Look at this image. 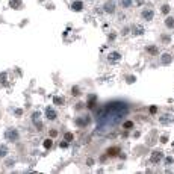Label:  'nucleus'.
Segmentation results:
<instances>
[{"label": "nucleus", "mask_w": 174, "mask_h": 174, "mask_svg": "<svg viewBox=\"0 0 174 174\" xmlns=\"http://www.w3.org/2000/svg\"><path fill=\"white\" fill-rule=\"evenodd\" d=\"M162 157H163V153L161 150H155L153 153H151V156H150V161L153 163H157V162H161L162 161Z\"/></svg>", "instance_id": "f257e3e1"}, {"label": "nucleus", "mask_w": 174, "mask_h": 174, "mask_svg": "<svg viewBox=\"0 0 174 174\" xmlns=\"http://www.w3.org/2000/svg\"><path fill=\"white\" fill-rule=\"evenodd\" d=\"M5 136L8 141H18V132L15 129H9V130H6Z\"/></svg>", "instance_id": "f03ea898"}, {"label": "nucleus", "mask_w": 174, "mask_h": 174, "mask_svg": "<svg viewBox=\"0 0 174 174\" xmlns=\"http://www.w3.org/2000/svg\"><path fill=\"white\" fill-rule=\"evenodd\" d=\"M105 12H108V14H114L115 12V2L114 0H108V2L105 3Z\"/></svg>", "instance_id": "7ed1b4c3"}, {"label": "nucleus", "mask_w": 174, "mask_h": 174, "mask_svg": "<svg viewBox=\"0 0 174 174\" xmlns=\"http://www.w3.org/2000/svg\"><path fill=\"white\" fill-rule=\"evenodd\" d=\"M39 117H41V115H39V112H33V114H32V120H33V123L36 124L38 130H41V129H42V123L39 121Z\"/></svg>", "instance_id": "20e7f679"}, {"label": "nucleus", "mask_w": 174, "mask_h": 174, "mask_svg": "<svg viewBox=\"0 0 174 174\" xmlns=\"http://www.w3.org/2000/svg\"><path fill=\"white\" fill-rule=\"evenodd\" d=\"M9 6H11L12 9L18 11V9L23 8V2H21V0H9Z\"/></svg>", "instance_id": "39448f33"}, {"label": "nucleus", "mask_w": 174, "mask_h": 174, "mask_svg": "<svg viewBox=\"0 0 174 174\" xmlns=\"http://www.w3.org/2000/svg\"><path fill=\"white\" fill-rule=\"evenodd\" d=\"M88 123H90V118H88V117H79L77 120H76V124H77L79 127H85Z\"/></svg>", "instance_id": "423d86ee"}, {"label": "nucleus", "mask_w": 174, "mask_h": 174, "mask_svg": "<svg viewBox=\"0 0 174 174\" xmlns=\"http://www.w3.org/2000/svg\"><path fill=\"white\" fill-rule=\"evenodd\" d=\"M46 115H47L48 120H56V117H58V114H56V111H54L53 108H47L46 109Z\"/></svg>", "instance_id": "0eeeda50"}, {"label": "nucleus", "mask_w": 174, "mask_h": 174, "mask_svg": "<svg viewBox=\"0 0 174 174\" xmlns=\"http://www.w3.org/2000/svg\"><path fill=\"white\" fill-rule=\"evenodd\" d=\"M108 59H109V62H118L121 59V54L118 52H112V53H109Z\"/></svg>", "instance_id": "6e6552de"}, {"label": "nucleus", "mask_w": 174, "mask_h": 174, "mask_svg": "<svg viewBox=\"0 0 174 174\" xmlns=\"http://www.w3.org/2000/svg\"><path fill=\"white\" fill-rule=\"evenodd\" d=\"M153 15H155V12L151 11V9H145V11H142V18L147 20V21L153 20Z\"/></svg>", "instance_id": "1a4fd4ad"}, {"label": "nucleus", "mask_w": 174, "mask_h": 174, "mask_svg": "<svg viewBox=\"0 0 174 174\" xmlns=\"http://www.w3.org/2000/svg\"><path fill=\"white\" fill-rule=\"evenodd\" d=\"M142 32H144V27H142V26H139V24L132 26V33L133 35H142Z\"/></svg>", "instance_id": "9d476101"}, {"label": "nucleus", "mask_w": 174, "mask_h": 174, "mask_svg": "<svg viewBox=\"0 0 174 174\" xmlns=\"http://www.w3.org/2000/svg\"><path fill=\"white\" fill-rule=\"evenodd\" d=\"M82 8H83V3H82L80 0L73 2V5H71V9H73V11H82Z\"/></svg>", "instance_id": "9b49d317"}, {"label": "nucleus", "mask_w": 174, "mask_h": 174, "mask_svg": "<svg viewBox=\"0 0 174 174\" xmlns=\"http://www.w3.org/2000/svg\"><path fill=\"white\" fill-rule=\"evenodd\" d=\"M161 61H162L163 65H168V64H171V54H170V53H163L162 58H161Z\"/></svg>", "instance_id": "f8f14e48"}, {"label": "nucleus", "mask_w": 174, "mask_h": 174, "mask_svg": "<svg viewBox=\"0 0 174 174\" xmlns=\"http://www.w3.org/2000/svg\"><path fill=\"white\" fill-rule=\"evenodd\" d=\"M96 100H97V96H90V98H88V103H86V106L90 109L94 108V105H96Z\"/></svg>", "instance_id": "ddd939ff"}, {"label": "nucleus", "mask_w": 174, "mask_h": 174, "mask_svg": "<svg viewBox=\"0 0 174 174\" xmlns=\"http://www.w3.org/2000/svg\"><path fill=\"white\" fill-rule=\"evenodd\" d=\"M53 103H54V105H58V106H62V105L65 103V100H64L62 97H54V98H53Z\"/></svg>", "instance_id": "4468645a"}, {"label": "nucleus", "mask_w": 174, "mask_h": 174, "mask_svg": "<svg viewBox=\"0 0 174 174\" xmlns=\"http://www.w3.org/2000/svg\"><path fill=\"white\" fill-rule=\"evenodd\" d=\"M8 155V147L6 145H0V157H5Z\"/></svg>", "instance_id": "2eb2a0df"}, {"label": "nucleus", "mask_w": 174, "mask_h": 174, "mask_svg": "<svg viewBox=\"0 0 174 174\" xmlns=\"http://www.w3.org/2000/svg\"><path fill=\"white\" fill-rule=\"evenodd\" d=\"M165 26L167 27H174V18L173 17H168L165 20Z\"/></svg>", "instance_id": "dca6fc26"}, {"label": "nucleus", "mask_w": 174, "mask_h": 174, "mask_svg": "<svg viewBox=\"0 0 174 174\" xmlns=\"http://www.w3.org/2000/svg\"><path fill=\"white\" fill-rule=\"evenodd\" d=\"M120 3L123 8H130V5H132V0H120Z\"/></svg>", "instance_id": "f3484780"}, {"label": "nucleus", "mask_w": 174, "mask_h": 174, "mask_svg": "<svg viewBox=\"0 0 174 174\" xmlns=\"http://www.w3.org/2000/svg\"><path fill=\"white\" fill-rule=\"evenodd\" d=\"M147 52H150L151 54H157V47L156 46H150V47H147Z\"/></svg>", "instance_id": "a211bd4d"}, {"label": "nucleus", "mask_w": 174, "mask_h": 174, "mask_svg": "<svg viewBox=\"0 0 174 174\" xmlns=\"http://www.w3.org/2000/svg\"><path fill=\"white\" fill-rule=\"evenodd\" d=\"M6 79H8V74L6 73H0V83L6 85Z\"/></svg>", "instance_id": "6ab92c4d"}, {"label": "nucleus", "mask_w": 174, "mask_h": 174, "mask_svg": "<svg viewBox=\"0 0 174 174\" xmlns=\"http://www.w3.org/2000/svg\"><path fill=\"white\" fill-rule=\"evenodd\" d=\"M117 153H120L118 148H109V150H108V156H115Z\"/></svg>", "instance_id": "aec40b11"}, {"label": "nucleus", "mask_w": 174, "mask_h": 174, "mask_svg": "<svg viewBox=\"0 0 174 174\" xmlns=\"http://www.w3.org/2000/svg\"><path fill=\"white\" fill-rule=\"evenodd\" d=\"M73 138H74V136H73V133H71V132H67V133H65V136H64V139H65L67 142L73 141Z\"/></svg>", "instance_id": "412c9836"}, {"label": "nucleus", "mask_w": 174, "mask_h": 174, "mask_svg": "<svg viewBox=\"0 0 174 174\" xmlns=\"http://www.w3.org/2000/svg\"><path fill=\"white\" fill-rule=\"evenodd\" d=\"M52 145H53V141H52V139H46V141H44V147H46V148H50Z\"/></svg>", "instance_id": "4be33fe9"}, {"label": "nucleus", "mask_w": 174, "mask_h": 174, "mask_svg": "<svg viewBox=\"0 0 174 174\" xmlns=\"http://www.w3.org/2000/svg\"><path fill=\"white\" fill-rule=\"evenodd\" d=\"M123 127H124V129H130V127H133V123L132 121H126V123L123 124Z\"/></svg>", "instance_id": "5701e85b"}, {"label": "nucleus", "mask_w": 174, "mask_h": 174, "mask_svg": "<svg viewBox=\"0 0 174 174\" xmlns=\"http://www.w3.org/2000/svg\"><path fill=\"white\" fill-rule=\"evenodd\" d=\"M71 94H73V96H79V94H80V92H79V88H77V86H73Z\"/></svg>", "instance_id": "b1692460"}, {"label": "nucleus", "mask_w": 174, "mask_h": 174, "mask_svg": "<svg viewBox=\"0 0 174 174\" xmlns=\"http://www.w3.org/2000/svg\"><path fill=\"white\" fill-rule=\"evenodd\" d=\"M162 12H163V14H168V12H170V6L168 5H163L162 6Z\"/></svg>", "instance_id": "393cba45"}, {"label": "nucleus", "mask_w": 174, "mask_h": 174, "mask_svg": "<svg viewBox=\"0 0 174 174\" xmlns=\"http://www.w3.org/2000/svg\"><path fill=\"white\" fill-rule=\"evenodd\" d=\"M165 162H167V165H171V163L174 162V159H173V157H167V161H165Z\"/></svg>", "instance_id": "a878e982"}, {"label": "nucleus", "mask_w": 174, "mask_h": 174, "mask_svg": "<svg viewBox=\"0 0 174 174\" xmlns=\"http://www.w3.org/2000/svg\"><path fill=\"white\" fill-rule=\"evenodd\" d=\"M127 82H129V83H132V82H135V77H132V76H129V77H127Z\"/></svg>", "instance_id": "bb28decb"}, {"label": "nucleus", "mask_w": 174, "mask_h": 174, "mask_svg": "<svg viewBox=\"0 0 174 174\" xmlns=\"http://www.w3.org/2000/svg\"><path fill=\"white\" fill-rule=\"evenodd\" d=\"M21 114H23V111H21V109H17V111H15V115H18V117H20Z\"/></svg>", "instance_id": "cd10ccee"}, {"label": "nucleus", "mask_w": 174, "mask_h": 174, "mask_svg": "<svg viewBox=\"0 0 174 174\" xmlns=\"http://www.w3.org/2000/svg\"><path fill=\"white\" fill-rule=\"evenodd\" d=\"M167 141H168V138H167V136H162V138H161V142H163V144H165Z\"/></svg>", "instance_id": "c85d7f7f"}, {"label": "nucleus", "mask_w": 174, "mask_h": 174, "mask_svg": "<svg viewBox=\"0 0 174 174\" xmlns=\"http://www.w3.org/2000/svg\"><path fill=\"white\" fill-rule=\"evenodd\" d=\"M61 147H62V148H67V147H68V142H67V141H65V142H62Z\"/></svg>", "instance_id": "c756f323"}, {"label": "nucleus", "mask_w": 174, "mask_h": 174, "mask_svg": "<svg viewBox=\"0 0 174 174\" xmlns=\"http://www.w3.org/2000/svg\"><path fill=\"white\" fill-rule=\"evenodd\" d=\"M11 165H14V161H8L6 162V167H11Z\"/></svg>", "instance_id": "7c9ffc66"}, {"label": "nucleus", "mask_w": 174, "mask_h": 174, "mask_svg": "<svg viewBox=\"0 0 174 174\" xmlns=\"http://www.w3.org/2000/svg\"><path fill=\"white\" fill-rule=\"evenodd\" d=\"M150 112H151V114H155V112H156V108H155V106H151V108H150Z\"/></svg>", "instance_id": "2f4dec72"}, {"label": "nucleus", "mask_w": 174, "mask_h": 174, "mask_svg": "<svg viewBox=\"0 0 174 174\" xmlns=\"http://www.w3.org/2000/svg\"><path fill=\"white\" fill-rule=\"evenodd\" d=\"M50 135H52V136H56V135H58V132H56V130H52V132H50Z\"/></svg>", "instance_id": "473e14b6"}, {"label": "nucleus", "mask_w": 174, "mask_h": 174, "mask_svg": "<svg viewBox=\"0 0 174 174\" xmlns=\"http://www.w3.org/2000/svg\"><path fill=\"white\" fill-rule=\"evenodd\" d=\"M92 163H94V161H92V159H88V165H90V167L92 165Z\"/></svg>", "instance_id": "72a5a7b5"}]
</instances>
